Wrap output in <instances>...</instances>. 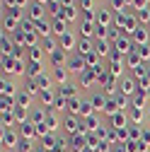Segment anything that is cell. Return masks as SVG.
I'll use <instances>...</instances> for the list:
<instances>
[{
  "instance_id": "cell-50",
  "label": "cell",
  "mask_w": 150,
  "mask_h": 152,
  "mask_svg": "<svg viewBox=\"0 0 150 152\" xmlns=\"http://www.w3.org/2000/svg\"><path fill=\"white\" fill-rule=\"evenodd\" d=\"M145 99H148V106H150V87L145 89Z\"/></svg>"
},
{
  "instance_id": "cell-49",
  "label": "cell",
  "mask_w": 150,
  "mask_h": 152,
  "mask_svg": "<svg viewBox=\"0 0 150 152\" xmlns=\"http://www.w3.org/2000/svg\"><path fill=\"white\" fill-rule=\"evenodd\" d=\"M34 3H39V5H44V7H46V5L51 3V0H34Z\"/></svg>"
},
{
  "instance_id": "cell-44",
  "label": "cell",
  "mask_w": 150,
  "mask_h": 152,
  "mask_svg": "<svg viewBox=\"0 0 150 152\" xmlns=\"http://www.w3.org/2000/svg\"><path fill=\"white\" fill-rule=\"evenodd\" d=\"M136 51H138V56L143 58V63H150V44H145V46H136Z\"/></svg>"
},
{
  "instance_id": "cell-28",
  "label": "cell",
  "mask_w": 150,
  "mask_h": 152,
  "mask_svg": "<svg viewBox=\"0 0 150 152\" xmlns=\"http://www.w3.org/2000/svg\"><path fill=\"white\" fill-rule=\"evenodd\" d=\"M17 106H22V109H27V111H32L34 109V97H32V94H27L24 89H20V94H17Z\"/></svg>"
},
{
  "instance_id": "cell-40",
  "label": "cell",
  "mask_w": 150,
  "mask_h": 152,
  "mask_svg": "<svg viewBox=\"0 0 150 152\" xmlns=\"http://www.w3.org/2000/svg\"><path fill=\"white\" fill-rule=\"evenodd\" d=\"M131 106L133 109H145L148 106V99H145V89H138V94L131 99Z\"/></svg>"
},
{
  "instance_id": "cell-33",
  "label": "cell",
  "mask_w": 150,
  "mask_h": 152,
  "mask_svg": "<svg viewBox=\"0 0 150 152\" xmlns=\"http://www.w3.org/2000/svg\"><path fill=\"white\" fill-rule=\"evenodd\" d=\"M0 126H3V130H7V128H17L15 113H12V111H0Z\"/></svg>"
},
{
  "instance_id": "cell-43",
  "label": "cell",
  "mask_w": 150,
  "mask_h": 152,
  "mask_svg": "<svg viewBox=\"0 0 150 152\" xmlns=\"http://www.w3.org/2000/svg\"><path fill=\"white\" fill-rule=\"evenodd\" d=\"M17 152H34V140L22 138V140H20V147H17Z\"/></svg>"
},
{
  "instance_id": "cell-1",
  "label": "cell",
  "mask_w": 150,
  "mask_h": 152,
  "mask_svg": "<svg viewBox=\"0 0 150 152\" xmlns=\"http://www.w3.org/2000/svg\"><path fill=\"white\" fill-rule=\"evenodd\" d=\"M27 72V61H17L15 56H3V77H15V75Z\"/></svg>"
},
{
  "instance_id": "cell-12",
  "label": "cell",
  "mask_w": 150,
  "mask_h": 152,
  "mask_svg": "<svg viewBox=\"0 0 150 152\" xmlns=\"http://www.w3.org/2000/svg\"><path fill=\"white\" fill-rule=\"evenodd\" d=\"M131 41H133L136 46H145V44H150V27L138 24V29L131 34Z\"/></svg>"
},
{
  "instance_id": "cell-20",
  "label": "cell",
  "mask_w": 150,
  "mask_h": 152,
  "mask_svg": "<svg viewBox=\"0 0 150 152\" xmlns=\"http://www.w3.org/2000/svg\"><path fill=\"white\" fill-rule=\"evenodd\" d=\"M97 24L99 27H111L114 24V12H111L109 7H97Z\"/></svg>"
},
{
  "instance_id": "cell-23",
  "label": "cell",
  "mask_w": 150,
  "mask_h": 152,
  "mask_svg": "<svg viewBox=\"0 0 150 152\" xmlns=\"http://www.w3.org/2000/svg\"><path fill=\"white\" fill-rule=\"evenodd\" d=\"M51 77H53L56 87H61V85L70 82V70L68 68H51Z\"/></svg>"
},
{
  "instance_id": "cell-38",
  "label": "cell",
  "mask_w": 150,
  "mask_h": 152,
  "mask_svg": "<svg viewBox=\"0 0 150 152\" xmlns=\"http://www.w3.org/2000/svg\"><path fill=\"white\" fill-rule=\"evenodd\" d=\"M36 34L41 36V39H49V36H53V29H51V20H44L36 24Z\"/></svg>"
},
{
  "instance_id": "cell-11",
  "label": "cell",
  "mask_w": 150,
  "mask_h": 152,
  "mask_svg": "<svg viewBox=\"0 0 150 152\" xmlns=\"http://www.w3.org/2000/svg\"><path fill=\"white\" fill-rule=\"evenodd\" d=\"M87 99H90L92 109H95V113H104V106H107V99H109V97H104V92H102V89H95Z\"/></svg>"
},
{
  "instance_id": "cell-26",
  "label": "cell",
  "mask_w": 150,
  "mask_h": 152,
  "mask_svg": "<svg viewBox=\"0 0 150 152\" xmlns=\"http://www.w3.org/2000/svg\"><path fill=\"white\" fill-rule=\"evenodd\" d=\"M78 85H80L82 89H95V87H97V77H95V72L87 70V72L78 75Z\"/></svg>"
},
{
  "instance_id": "cell-47",
  "label": "cell",
  "mask_w": 150,
  "mask_h": 152,
  "mask_svg": "<svg viewBox=\"0 0 150 152\" xmlns=\"http://www.w3.org/2000/svg\"><path fill=\"white\" fill-rule=\"evenodd\" d=\"M20 29H22L24 34H34V31H36V24H34L32 20H24V22L20 24Z\"/></svg>"
},
{
  "instance_id": "cell-53",
  "label": "cell",
  "mask_w": 150,
  "mask_h": 152,
  "mask_svg": "<svg viewBox=\"0 0 150 152\" xmlns=\"http://www.w3.org/2000/svg\"><path fill=\"white\" fill-rule=\"evenodd\" d=\"M34 152H36V150H34Z\"/></svg>"
},
{
  "instance_id": "cell-10",
  "label": "cell",
  "mask_w": 150,
  "mask_h": 152,
  "mask_svg": "<svg viewBox=\"0 0 150 152\" xmlns=\"http://www.w3.org/2000/svg\"><path fill=\"white\" fill-rule=\"evenodd\" d=\"M78 34H80V39H92V41H95V39H97V22H85V20H80Z\"/></svg>"
},
{
  "instance_id": "cell-4",
  "label": "cell",
  "mask_w": 150,
  "mask_h": 152,
  "mask_svg": "<svg viewBox=\"0 0 150 152\" xmlns=\"http://www.w3.org/2000/svg\"><path fill=\"white\" fill-rule=\"evenodd\" d=\"M119 92L124 94V97H128V99H133L138 94V82H136L133 75H124V77L119 80Z\"/></svg>"
},
{
  "instance_id": "cell-41",
  "label": "cell",
  "mask_w": 150,
  "mask_h": 152,
  "mask_svg": "<svg viewBox=\"0 0 150 152\" xmlns=\"http://www.w3.org/2000/svg\"><path fill=\"white\" fill-rule=\"evenodd\" d=\"M53 111H56V113H65V111H68V99H65V97H61V94H56Z\"/></svg>"
},
{
  "instance_id": "cell-17",
  "label": "cell",
  "mask_w": 150,
  "mask_h": 152,
  "mask_svg": "<svg viewBox=\"0 0 150 152\" xmlns=\"http://www.w3.org/2000/svg\"><path fill=\"white\" fill-rule=\"evenodd\" d=\"M90 145H87V138L82 135V133H80V135H73V138H68V150L70 152H85Z\"/></svg>"
},
{
  "instance_id": "cell-21",
  "label": "cell",
  "mask_w": 150,
  "mask_h": 152,
  "mask_svg": "<svg viewBox=\"0 0 150 152\" xmlns=\"http://www.w3.org/2000/svg\"><path fill=\"white\" fill-rule=\"evenodd\" d=\"M107 70H109L111 77L121 80V77H124V70H126V58H124V61H107Z\"/></svg>"
},
{
  "instance_id": "cell-7",
  "label": "cell",
  "mask_w": 150,
  "mask_h": 152,
  "mask_svg": "<svg viewBox=\"0 0 150 152\" xmlns=\"http://www.w3.org/2000/svg\"><path fill=\"white\" fill-rule=\"evenodd\" d=\"M65 68L70 70V75H82V72H87L85 58H82V56H78V53H70V58H68V65H65Z\"/></svg>"
},
{
  "instance_id": "cell-27",
  "label": "cell",
  "mask_w": 150,
  "mask_h": 152,
  "mask_svg": "<svg viewBox=\"0 0 150 152\" xmlns=\"http://www.w3.org/2000/svg\"><path fill=\"white\" fill-rule=\"evenodd\" d=\"M46 113H49V111H46L44 106H34V109L29 111V121H32L34 126H44V123H46Z\"/></svg>"
},
{
  "instance_id": "cell-45",
  "label": "cell",
  "mask_w": 150,
  "mask_h": 152,
  "mask_svg": "<svg viewBox=\"0 0 150 152\" xmlns=\"http://www.w3.org/2000/svg\"><path fill=\"white\" fill-rule=\"evenodd\" d=\"M136 15H138V22H140V24H145V27L150 24V7H145V10H138Z\"/></svg>"
},
{
  "instance_id": "cell-6",
  "label": "cell",
  "mask_w": 150,
  "mask_h": 152,
  "mask_svg": "<svg viewBox=\"0 0 150 152\" xmlns=\"http://www.w3.org/2000/svg\"><path fill=\"white\" fill-rule=\"evenodd\" d=\"M46 15H49V12H46V7L32 0V5L27 7V20H32L34 24H39V22H44V20H46Z\"/></svg>"
},
{
  "instance_id": "cell-46",
  "label": "cell",
  "mask_w": 150,
  "mask_h": 152,
  "mask_svg": "<svg viewBox=\"0 0 150 152\" xmlns=\"http://www.w3.org/2000/svg\"><path fill=\"white\" fill-rule=\"evenodd\" d=\"M80 10H97V0H78Z\"/></svg>"
},
{
  "instance_id": "cell-35",
  "label": "cell",
  "mask_w": 150,
  "mask_h": 152,
  "mask_svg": "<svg viewBox=\"0 0 150 152\" xmlns=\"http://www.w3.org/2000/svg\"><path fill=\"white\" fill-rule=\"evenodd\" d=\"M140 65H143V58L138 56V51L133 48V51H131V53L126 56V68H131V70H136V68H140Z\"/></svg>"
},
{
  "instance_id": "cell-22",
  "label": "cell",
  "mask_w": 150,
  "mask_h": 152,
  "mask_svg": "<svg viewBox=\"0 0 150 152\" xmlns=\"http://www.w3.org/2000/svg\"><path fill=\"white\" fill-rule=\"evenodd\" d=\"M133 48H136V44L131 41V36H126V34H124L121 39H119V41L114 44V51H119V53L124 56V58H126V56H128L131 51H133Z\"/></svg>"
},
{
  "instance_id": "cell-18",
  "label": "cell",
  "mask_w": 150,
  "mask_h": 152,
  "mask_svg": "<svg viewBox=\"0 0 150 152\" xmlns=\"http://www.w3.org/2000/svg\"><path fill=\"white\" fill-rule=\"evenodd\" d=\"M51 29H53V36H56V39H61L63 34L70 31V24L63 20V17H53V20H51Z\"/></svg>"
},
{
  "instance_id": "cell-24",
  "label": "cell",
  "mask_w": 150,
  "mask_h": 152,
  "mask_svg": "<svg viewBox=\"0 0 150 152\" xmlns=\"http://www.w3.org/2000/svg\"><path fill=\"white\" fill-rule=\"evenodd\" d=\"M61 17H63L68 24H70V22H78V24H80L82 12H80V7H78V5H73V7H63V10H61Z\"/></svg>"
},
{
  "instance_id": "cell-42",
  "label": "cell",
  "mask_w": 150,
  "mask_h": 152,
  "mask_svg": "<svg viewBox=\"0 0 150 152\" xmlns=\"http://www.w3.org/2000/svg\"><path fill=\"white\" fill-rule=\"evenodd\" d=\"M140 135H143V126H128V140L138 142Z\"/></svg>"
},
{
  "instance_id": "cell-5",
  "label": "cell",
  "mask_w": 150,
  "mask_h": 152,
  "mask_svg": "<svg viewBox=\"0 0 150 152\" xmlns=\"http://www.w3.org/2000/svg\"><path fill=\"white\" fill-rule=\"evenodd\" d=\"M78 41H80V34H75V31L70 29L68 34H63L61 39H58V46H61V51H65V53H75Z\"/></svg>"
},
{
  "instance_id": "cell-29",
  "label": "cell",
  "mask_w": 150,
  "mask_h": 152,
  "mask_svg": "<svg viewBox=\"0 0 150 152\" xmlns=\"http://www.w3.org/2000/svg\"><path fill=\"white\" fill-rule=\"evenodd\" d=\"M111 48H114V46H111L107 39H95V53H99L102 58H109Z\"/></svg>"
},
{
  "instance_id": "cell-48",
  "label": "cell",
  "mask_w": 150,
  "mask_h": 152,
  "mask_svg": "<svg viewBox=\"0 0 150 152\" xmlns=\"http://www.w3.org/2000/svg\"><path fill=\"white\" fill-rule=\"evenodd\" d=\"M140 142H145V145L150 147V126H148V123L143 126V135H140Z\"/></svg>"
},
{
  "instance_id": "cell-2",
  "label": "cell",
  "mask_w": 150,
  "mask_h": 152,
  "mask_svg": "<svg viewBox=\"0 0 150 152\" xmlns=\"http://www.w3.org/2000/svg\"><path fill=\"white\" fill-rule=\"evenodd\" d=\"M20 140H22V135H20L17 128H7V130H3V135H0V145H3V150H7V152H15L17 147H20Z\"/></svg>"
},
{
  "instance_id": "cell-25",
  "label": "cell",
  "mask_w": 150,
  "mask_h": 152,
  "mask_svg": "<svg viewBox=\"0 0 150 152\" xmlns=\"http://www.w3.org/2000/svg\"><path fill=\"white\" fill-rule=\"evenodd\" d=\"M82 104H85L82 97L68 99V111H65V116H80V118H82Z\"/></svg>"
},
{
  "instance_id": "cell-13",
  "label": "cell",
  "mask_w": 150,
  "mask_h": 152,
  "mask_svg": "<svg viewBox=\"0 0 150 152\" xmlns=\"http://www.w3.org/2000/svg\"><path fill=\"white\" fill-rule=\"evenodd\" d=\"M107 126L116 128V130L128 128V126H131V121H128V113H126V111H119V113H114V116H109V118H107Z\"/></svg>"
},
{
  "instance_id": "cell-19",
  "label": "cell",
  "mask_w": 150,
  "mask_h": 152,
  "mask_svg": "<svg viewBox=\"0 0 150 152\" xmlns=\"http://www.w3.org/2000/svg\"><path fill=\"white\" fill-rule=\"evenodd\" d=\"M126 113H128V121H131V126H145V123H148L145 109H133V106H131Z\"/></svg>"
},
{
  "instance_id": "cell-8",
  "label": "cell",
  "mask_w": 150,
  "mask_h": 152,
  "mask_svg": "<svg viewBox=\"0 0 150 152\" xmlns=\"http://www.w3.org/2000/svg\"><path fill=\"white\" fill-rule=\"evenodd\" d=\"M49 63H34V61H27V72H24V80H39L41 75L46 72Z\"/></svg>"
},
{
  "instance_id": "cell-51",
  "label": "cell",
  "mask_w": 150,
  "mask_h": 152,
  "mask_svg": "<svg viewBox=\"0 0 150 152\" xmlns=\"http://www.w3.org/2000/svg\"><path fill=\"white\" fill-rule=\"evenodd\" d=\"M148 126H150V118H148Z\"/></svg>"
},
{
  "instance_id": "cell-15",
  "label": "cell",
  "mask_w": 150,
  "mask_h": 152,
  "mask_svg": "<svg viewBox=\"0 0 150 152\" xmlns=\"http://www.w3.org/2000/svg\"><path fill=\"white\" fill-rule=\"evenodd\" d=\"M68 58H70V53H65V51H56V53H51L49 56V68H65L68 65Z\"/></svg>"
},
{
  "instance_id": "cell-30",
  "label": "cell",
  "mask_w": 150,
  "mask_h": 152,
  "mask_svg": "<svg viewBox=\"0 0 150 152\" xmlns=\"http://www.w3.org/2000/svg\"><path fill=\"white\" fill-rule=\"evenodd\" d=\"M0 51H3V56H12L15 53V44H12V36L3 31V36H0Z\"/></svg>"
},
{
  "instance_id": "cell-34",
  "label": "cell",
  "mask_w": 150,
  "mask_h": 152,
  "mask_svg": "<svg viewBox=\"0 0 150 152\" xmlns=\"http://www.w3.org/2000/svg\"><path fill=\"white\" fill-rule=\"evenodd\" d=\"M41 48L46 51V56H51V53H56L61 46H58V39L56 36H49V39H41Z\"/></svg>"
},
{
  "instance_id": "cell-36",
  "label": "cell",
  "mask_w": 150,
  "mask_h": 152,
  "mask_svg": "<svg viewBox=\"0 0 150 152\" xmlns=\"http://www.w3.org/2000/svg\"><path fill=\"white\" fill-rule=\"evenodd\" d=\"M22 89H24L27 94H32L34 99H39V94H41V87L36 85V80H24V85H22Z\"/></svg>"
},
{
  "instance_id": "cell-3",
  "label": "cell",
  "mask_w": 150,
  "mask_h": 152,
  "mask_svg": "<svg viewBox=\"0 0 150 152\" xmlns=\"http://www.w3.org/2000/svg\"><path fill=\"white\" fill-rule=\"evenodd\" d=\"M63 133H65V138L80 135L82 133V118L80 116H63Z\"/></svg>"
},
{
  "instance_id": "cell-16",
  "label": "cell",
  "mask_w": 150,
  "mask_h": 152,
  "mask_svg": "<svg viewBox=\"0 0 150 152\" xmlns=\"http://www.w3.org/2000/svg\"><path fill=\"white\" fill-rule=\"evenodd\" d=\"M20 89L22 87H17L10 77H3V82H0V97H17Z\"/></svg>"
},
{
  "instance_id": "cell-32",
  "label": "cell",
  "mask_w": 150,
  "mask_h": 152,
  "mask_svg": "<svg viewBox=\"0 0 150 152\" xmlns=\"http://www.w3.org/2000/svg\"><path fill=\"white\" fill-rule=\"evenodd\" d=\"M20 24H22V22H17L15 17H7V15H3V31H5V34H10V36H12L17 29H20Z\"/></svg>"
},
{
  "instance_id": "cell-14",
  "label": "cell",
  "mask_w": 150,
  "mask_h": 152,
  "mask_svg": "<svg viewBox=\"0 0 150 152\" xmlns=\"http://www.w3.org/2000/svg\"><path fill=\"white\" fill-rule=\"evenodd\" d=\"M46 128L49 133H56L58 135V130H63V118H61V113H56L53 109L46 113Z\"/></svg>"
},
{
  "instance_id": "cell-39",
  "label": "cell",
  "mask_w": 150,
  "mask_h": 152,
  "mask_svg": "<svg viewBox=\"0 0 150 152\" xmlns=\"http://www.w3.org/2000/svg\"><path fill=\"white\" fill-rule=\"evenodd\" d=\"M114 15H119V12H126L131 5H128V0H109V5H107Z\"/></svg>"
},
{
  "instance_id": "cell-31",
  "label": "cell",
  "mask_w": 150,
  "mask_h": 152,
  "mask_svg": "<svg viewBox=\"0 0 150 152\" xmlns=\"http://www.w3.org/2000/svg\"><path fill=\"white\" fill-rule=\"evenodd\" d=\"M17 130H20V135H22V138H29V140H39V135H36V126H34L32 121H27L24 126H20Z\"/></svg>"
},
{
  "instance_id": "cell-52",
  "label": "cell",
  "mask_w": 150,
  "mask_h": 152,
  "mask_svg": "<svg viewBox=\"0 0 150 152\" xmlns=\"http://www.w3.org/2000/svg\"><path fill=\"white\" fill-rule=\"evenodd\" d=\"M148 27H150V24H148Z\"/></svg>"
},
{
  "instance_id": "cell-9",
  "label": "cell",
  "mask_w": 150,
  "mask_h": 152,
  "mask_svg": "<svg viewBox=\"0 0 150 152\" xmlns=\"http://www.w3.org/2000/svg\"><path fill=\"white\" fill-rule=\"evenodd\" d=\"M56 94H61V97H65V99H75V97H80V85L70 80V82H65L61 87H56Z\"/></svg>"
},
{
  "instance_id": "cell-37",
  "label": "cell",
  "mask_w": 150,
  "mask_h": 152,
  "mask_svg": "<svg viewBox=\"0 0 150 152\" xmlns=\"http://www.w3.org/2000/svg\"><path fill=\"white\" fill-rule=\"evenodd\" d=\"M12 113H15L17 128H20V126H24V123L29 121V111H27V109H22V106H15V109H12Z\"/></svg>"
}]
</instances>
